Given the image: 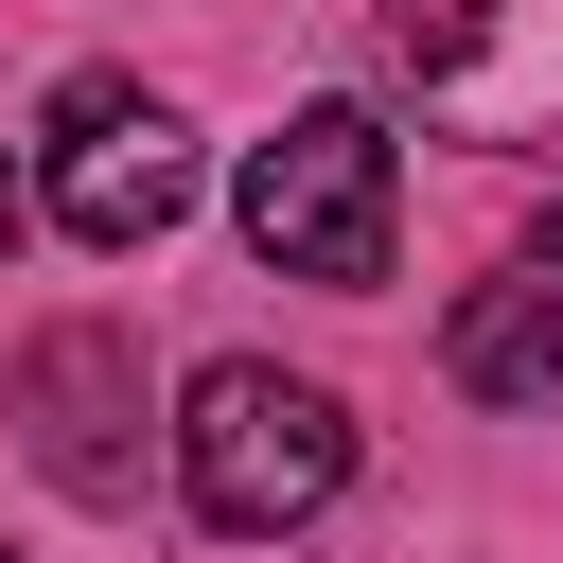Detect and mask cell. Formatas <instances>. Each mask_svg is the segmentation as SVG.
Here are the masks:
<instances>
[{
  "instance_id": "4",
  "label": "cell",
  "mask_w": 563,
  "mask_h": 563,
  "mask_svg": "<svg viewBox=\"0 0 563 563\" xmlns=\"http://www.w3.org/2000/svg\"><path fill=\"white\" fill-rule=\"evenodd\" d=\"M35 211L88 246V264H141L176 211H194V123L141 88V70H70L35 106Z\"/></svg>"
},
{
  "instance_id": "8",
  "label": "cell",
  "mask_w": 563,
  "mask_h": 563,
  "mask_svg": "<svg viewBox=\"0 0 563 563\" xmlns=\"http://www.w3.org/2000/svg\"><path fill=\"white\" fill-rule=\"evenodd\" d=\"M0 563H18V545H0Z\"/></svg>"
},
{
  "instance_id": "1",
  "label": "cell",
  "mask_w": 563,
  "mask_h": 563,
  "mask_svg": "<svg viewBox=\"0 0 563 563\" xmlns=\"http://www.w3.org/2000/svg\"><path fill=\"white\" fill-rule=\"evenodd\" d=\"M176 493H194V528L282 545V528H317V510L352 493V405H334L317 369L211 352V369L176 387Z\"/></svg>"
},
{
  "instance_id": "7",
  "label": "cell",
  "mask_w": 563,
  "mask_h": 563,
  "mask_svg": "<svg viewBox=\"0 0 563 563\" xmlns=\"http://www.w3.org/2000/svg\"><path fill=\"white\" fill-rule=\"evenodd\" d=\"M18 229H35V176H18V158H0V264H18Z\"/></svg>"
},
{
  "instance_id": "6",
  "label": "cell",
  "mask_w": 563,
  "mask_h": 563,
  "mask_svg": "<svg viewBox=\"0 0 563 563\" xmlns=\"http://www.w3.org/2000/svg\"><path fill=\"white\" fill-rule=\"evenodd\" d=\"M440 369H457L475 405H510V422H563V264L528 246L510 282H475V299L440 317Z\"/></svg>"
},
{
  "instance_id": "3",
  "label": "cell",
  "mask_w": 563,
  "mask_h": 563,
  "mask_svg": "<svg viewBox=\"0 0 563 563\" xmlns=\"http://www.w3.org/2000/svg\"><path fill=\"white\" fill-rule=\"evenodd\" d=\"M387 88L440 123V141H493V158H563V0H387Z\"/></svg>"
},
{
  "instance_id": "5",
  "label": "cell",
  "mask_w": 563,
  "mask_h": 563,
  "mask_svg": "<svg viewBox=\"0 0 563 563\" xmlns=\"http://www.w3.org/2000/svg\"><path fill=\"white\" fill-rule=\"evenodd\" d=\"M0 422H18V457H35L70 510H123V493H141V334H123V317H53V334H18Z\"/></svg>"
},
{
  "instance_id": "2",
  "label": "cell",
  "mask_w": 563,
  "mask_h": 563,
  "mask_svg": "<svg viewBox=\"0 0 563 563\" xmlns=\"http://www.w3.org/2000/svg\"><path fill=\"white\" fill-rule=\"evenodd\" d=\"M229 229H246L282 282L369 299L387 246H405V141H387L369 106H282V141H246V176H229Z\"/></svg>"
}]
</instances>
